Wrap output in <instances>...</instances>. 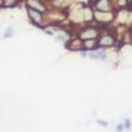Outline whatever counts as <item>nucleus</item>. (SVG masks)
Segmentation results:
<instances>
[{"mask_svg": "<svg viewBox=\"0 0 132 132\" xmlns=\"http://www.w3.org/2000/svg\"><path fill=\"white\" fill-rule=\"evenodd\" d=\"M96 35H97L96 30H94V29H89V30H87V31H84L83 34H82V37L83 38H95L96 37Z\"/></svg>", "mask_w": 132, "mask_h": 132, "instance_id": "1", "label": "nucleus"}, {"mask_svg": "<svg viewBox=\"0 0 132 132\" xmlns=\"http://www.w3.org/2000/svg\"><path fill=\"white\" fill-rule=\"evenodd\" d=\"M113 42H114V40H113L112 36H104L100 41V45L101 46H111V45H113Z\"/></svg>", "mask_w": 132, "mask_h": 132, "instance_id": "2", "label": "nucleus"}, {"mask_svg": "<svg viewBox=\"0 0 132 132\" xmlns=\"http://www.w3.org/2000/svg\"><path fill=\"white\" fill-rule=\"evenodd\" d=\"M29 14L32 17V19H34V22H36V23H40L41 22V14L37 13L36 11L34 10H29Z\"/></svg>", "mask_w": 132, "mask_h": 132, "instance_id": "3", "label": "nucleus"}, {"mask_svg": "<svg viewBox=\"0 0 132 132\" xmlns=\"http://www.w3.org/2000/svg\"><path fill=\"white\" fill-rule=\"evenodd\" d=\"M90 56L91 58H97V59H106V53L102 52V51H97V52H95V53H90Z\"/></svg>", "mask_w": 132, "mask_h": 132, "instance_id": "4", "label": "nucleus"}, {"mask_svg": "<svg viewBox=\"0 0 132 132\" xmlns=\"http://www.w3.org/2000/svg\"><path fill=\"white\" fill-rule=\"evenodd\" d=\"M84 46L87 47V48H95V46H96V41L94 40H91V41H87L84 43Z\"/></svg>", "mask_w": 132, "mask_h": 132, "instance_id": "5", "label": "nucleus"}, {"mask_svg": "<svg viewBox=\"0 0 132 132\" xmlns=\"http://www.w3.org/2000/svg\"><path fill=\"white\" fill-rule=\"evenodd\" d=\"M1 4H3V0H0V5H1Z\"/></svg>", "mask_w": 132, "mask_h": 132, "instance_id": "6", "label": "nucleus"}]
</instances>
